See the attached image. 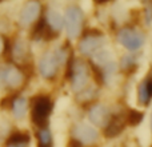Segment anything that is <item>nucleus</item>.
Masks as SVG:
<instances>
[{
	"label": "nucleus",
	"instance_id": "f257e3e1",
	"mask_svg": "<svg viewBox=\"0 0 152 147\" xmlns=\"http://www.w3.org/2000/svg\"><path fill=\"white\" fill-rule=\"evenodd\" d=\"M53 103L48 95H36L31 99V121L35 126L45 129L48 123Z\"/></svg>",
	"mask_w": 152,
	"mask_h": 147
},
{
	"label": "nucleus",
	"instance_id": "f03ea898",
	"mask_svg": "<svg viewBox=\"0 0 152 147\" xmlns=\"http://www.w3.org/2000/svg\"><path fill=\"white\" fill-rule=\"evenodd\" d=\"M83 12L77 5H69L66 10V15H64V24H66L67 35L71 39L79 36L81 32V27H83Z\"/></svg>",
	"mask_w": 152,
	"mask_h": 147
},
{
	"label": "nucleus",
	"instance_id": "7ed1b4c3",
	"mask_svg": "<svg viewBox=\"0 0 152 147\" xmlns=\"http://www.w3.org/2000/svg\"><path fill=\"white\" fill-rule=\"evenodd\" d=\"M24 74L20 68L12 66V64H5L0 67V87L10 90H15L23 84Z\"/></svg>",
	"mask_w": 152,
	"mask_h": 147
},
{
	"label": "nucleus",
	"instance_id": "20e7f679",
	"mask_svg": "<svg viewBox=\"0 0 152 147\" xmlns=\"http://www.w3.org/2000/svg\"><path fill=\"white\" fill-rule=\"evenodd\" d=\"M69 78H71L72 88L75 91L81 92L88 83L89 78L87 64L81 60H75L74 63H71L69 64Z\"/></svg>",
	"mask_w": 152,
	"mask_h": 147
},
{
	"label": "nucleus",
	"instance_id": "39448f33",
	"mask_svg": "<svg viewBox=\"0 0 152 147\" xmlns=\"http://www.w3.org/2000/svg\"><path fill=\"white\" fill-rule=\"evenodd\" d=\"M118 40L121 46L127 48L129 51H136L143 46V36L137 31L132 28H123L118 34Z\"/></svg>",
	"mask_w": 152,
	"mask_h": 147
},
{
	"label": "nucleus",
	"instance_id": "423d86ee",
	"mask_svg": "<svg viewBox=\"0 0 152 147\" xmlns=\"http://www.w3.org/2000/svg\"><path fill=\"white\" fill-rule=\"evenodd\" d=\"M59 66L60 64L56 59L55 52H47L39 62V71L45 79H52L58 72Z\"/></svg>",
	"mask_w": 152,
	"mask_h": 147
},
{
	"label": "nucleus",
	"instance_id": "0eeeda50",
	"mask_svg": "<svg viewBox=\"0 0 152 147\" xmlns=\"http://www.w3.org/2000/svg\"><path fill=\"white\" fill-rule=\"evenodd\" d=\"M40 11H42V5L37 1H31L27 3L20 11L19 15V21L21 26H31L32 23L36 21V19L39 18Z\"/></svg>",
	"mask_w": 152,
	"mask_h": 147
},
{
	"label": "nucleus",
	"instance_id": "6e6552de",
	"mask_svg": "<svg viewBox=\"0 0 152 147\" xmlns=\"http://www.w3.org/2000/svg\"><path fill=\"white\" fill-rule=\"evenodd\" d=\"M72 134L76 138L77 142L81 143H92L97 139V131L87 124H76L72 130Z\"/></svg>",
	"mask_w": 152,
	"mask_h": 147
},
{
	"label": "nucleus",
	"instance_id": "1a4fd4ad",
	"mask_svg": "<svg viewBox=\"0 0 152 147\" xmlns=\"http://www.w3.org/2000/svg\"><path fill=\"white\" fill-rule=\"evenodd\" d=\"M88 116L89 121L92 122L96 126H104V124H108L111 119L110 111H108L107 107H104L103 104H95L89 108L88 111Z\"/></svg>",
	"mask_w": 152,
	"mask_h": 147
},
{
	"label": "nucleus",
	"instance_id": "9d476101",
	"mask_svg": "<svg viewBox=\"0 0 152 147\" xmlns=\"http://www.w3.org/2000/svg\"><path fill=\"white\" fill-rule=\"evenodd\" d=\"M103 43V37H102V34L99 35H86L84 39L80 42L79 44V50H80L81 54L84 55H92L97 48L102 46Z\"/></svg>",
	"mask_w": 152,
	"mask_h": 147
},
{
	"label": "nucleus",
	"instance_id": "9b49d317",
	"mask_svg": "<svg viewBox=\"0 0 152 147\" xmlns=\"http://www.w3.org/2000/svg\"><path fill=\"white\" fill-rule=\"evenodd\" d=\"M124 129V118L121 115H115L111 116L108 124L104 129V135L107 138H113L116 135H119L121 132V130Z\"/></svg>",
	"mask_w": 152,
	"mask_h": 147
},
{
	"label": "nucleus",
	"instance_id": "f8f14e48",
	"mask_svg": "<svg viewBox=\"0 0 152 147\" xmlns=\"http://www.w3.org/2000/svg\"><path fill=\"white\" fill-rule=\"evenodd\" d=\"M152 98V78H147L139 84L137 90V99L140 104L147 106Z\"/></svg>",
	"mask_w": 152,
	"mask_h": 147
},
{
	"label": "nucleus",
	"instance_id": "ddd939ff",
	"mask_svg": "<svg viewBox=\"0 0 152 147\" xmlns=\"http://www.w3.org/2000/svg\"><path fill=\"white\" fill-rule=\"evenodd\" d=\"M45 23H47L48 28L53 32V34H58L64 26V20L61 18V15L56 11H48L47 12V16H45Z\"/></svg>",
	"mask_w": 152,
	"mask_h": 147
},
{
	"label": "nucleus",
	"instance_id": "4468645a",
	"mask_svg": "<svg viewBox=\"0 0 152 147\" xmlns=\"http://www.w3.org/2000/svg\"><path fill=\"white\" fill-rule=\"evenodd\" d=\"M11 110H12V114L15 118L21 119L27 112V100L23 96H16L12 102Z\"/></svg>",
	"mask_w": 152,
	"mask_h": 147
},
{
	"label": "nucleus",
	"instance_id": "2eb2a0df",
	"mask_svg": "<svg viewBox=\"0 0 152 147\" xmlns=\"http://www.w3.org/2000/svg\"><path fill=\"white\" fill-rule=\"evenodd\" d=\"M29 140H31V137H29L28 132L13 131L12 134L7 138L5 145H27V146H28Z\"/></svg>",
	"mask_w": 152,
	"mask_h": 147
},
{
	"label": "nucleus",
	"instance_id": "dca6fc26",
	"mask_svg": "<svg viewBox=\"0 0 152 147\" xmlns=\"http://www.w3.org/2000/svg\"><path fill=\"white\" fill-rule=\"evenodd\" d=\"M27 54H28V48L27 44L21 40H18L15 44H12V50H11V56H13V59H19V60H23L27 58Z\"/></svg>",
	"mask_w": 152,
	"mask_h": 147
},
{
	"label": "nucleus",
	"instance_id": "f3484780",
	"mask_svg": "<svg viewBox=\"0 0 152 147\" xmlns=\"http://www.w3.org/2000/svg\"><path fill=\"white\" fill-rule=\"evenodd\" d=\"M37 137V147H52V135H51L50 130L45 129H40L36 134Z\"/></svg>",
	"mask_w": 152,
	"mask_h": 147
},
{
	"label": "nucleus",
	"instance_id": "a211bd4d",
	"mask_svg": "<svg viewBox=\"0 0 152 147\" xmlns=\"http://www.w3.org/2000/svg\"><path fill=\"white\" fill-rule=\"evenodd\" d=\"M127 121H128V123L131 126H137L143 121V114L137 110H131L128 116H127Z\"/></svg>",
	"mask_w": 152,
	"mask_h": 147
},
{
	"label": "nucleus",
	"instance_id": "6ab92c4d",
	"mask_svg": "<svg viewBox=\"0 0 152 147\" xmlns=\"http://www.w3.org/2000/svg\"><path fill=\"white\" fill-rule=\"evenodd\" d=\"M69 147H80V143L77 140H71V146Z\"/></svg>",
	"mask_w": 152,
	"mask_h": 147
},
{
	"label": "nucleus",
	"instance_id": "aec40b11",
	"mask_svg": "<svg viewBox=\"0 0 152 147\" xmlns=\"http://www.w3.org/2000/svg\"><path fill=\"white\" fill-rule=\"evenodd\" d=\"M5 147H27V145H5Z\"/></svg>",
	"mask_w": 152,
	"mask_h": 147
},
{
	"label": "nucleus",
	"instance_id": "412c9836",
	"mask_svg": "<svg viewBox=\"0 0 152 147\" xmlns=\"http://www.w3.org/2000/svg\"><path fill=\"white\" fill-rule=\"evenodd\" d=\"M4 47V40H3V37H0V50Z\"/></svg>",
	"mask_w": 152,
	"mask_h": 147
},
{
	"label": "nucleus",
	"instance_id": "4be33fe9",
	"mask_svg": "<svg viewBox=\"0 0 152 147\" xmlns=\"http://www.w3.org/2000/svg\"><path fill=\"white\" fill-rule=\"evenodd\" d=\"M151 127H152V116H151Z\"/></svg>",
	"mask_w": 152,
	"mask_h": 147
}]
</instances>
